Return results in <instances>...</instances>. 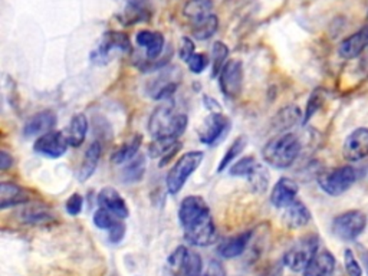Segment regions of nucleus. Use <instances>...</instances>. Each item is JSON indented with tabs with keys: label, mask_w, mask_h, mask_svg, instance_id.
Returning a JSON list of instances; mask_svg holds the SVG:
<instances>
[{
	"label": "nucleus",
	"mask_w": 368,
	"mask_h": 276,
	"mask_svg": "<svg viewBox=\"0 0 368 276\" xmlns=\"http://www.w3.org/2000/svg\"><path fill=\"white\" fill-rule=\"evenodd\" d=\"M189 124L188 116L171 106H160L154 110L148 121V131L153 138L177 140L186 131Z\"/></svg>",
	"instance_id": "nucleus-1"
},
{
	"label": "nucleus",
	"mask_w": 368,
	"mask_h": 276,
	"mask_svg": "<svg viewBox=\"0 0 368 276\" xmlns=\"http://www.w3.org/2000/svg\"><path fill=\"white\" fill-rule=\"evenodd\" d=\"M301 153V141L295 134L284 133L272 138L262 151L263 160L273 168L291 167Z\"/></svg>",
	"instance_id": "nucleus-2"
},
{
	"label": "nucleus",
	"mask_w": 368,
	"mask_h": 276,
	"mask_svg": "<svg viewBox=\"0 0 368 276\" xmlns=\"http://www.w3.org/2000/svg\"><path fill=\"white\" fill-rule=\"evenodd\" d=\"M203 157H205V154L202 151H190V153H186L184 155H181L175 161V164L168 171L167 178H165L167 190L170 195L174 196V195L180 193V190L184 188V184H186L189 177L200 167Z\"/></svg>",
	"instance_id": "nucleus-3"
},
{
	"label": "nucleus",
	"mask_w": 368,
	"mask_h": 276,
	"mask_svg": "<svg viewBox=\"0 0 368 276\" xmlns=\"http://www.w3.org/2000/svg\"><path fill=\"white\" fill-rule=\"evenodd\" d=\"M116 52L130 53L131 42L126 34L110 31L104 34L100 45L91 52V61L96 65H107L114 59Z\"/></svg>",
	"instance_id": "nucleus-4"
},
{
	"label": "nucleus",
	"mask_w": 368,
	"mask_h": 276,
	"mask_svg": "<svg viewBox=\"0 0 368 276\" xmlns=\"http://www.w3.org/2000/svg\"><path fill=\"white\" fill-rule=\"evenodd\" d=\"M357 180V171L351 165H342L320 175V188L329 196H339L345 193Z\"/></svg>",
	"instance_id": "nucleus-5"
},
{
	"label": "nucleus",
	"mask_w": 368,
	"mask_h": 276,
	"mask_svg": "<svg viewBox=\"0 0 368 276\" xmlns=\"http://www.w3.org/2000/svg\"><path fill=\"white\" fill-rule=\"evenodd\" d=\"M318 250V237L314 235L298 240L284 256V263L294 272H304Z\"/></svg>",
	"instance_id": "nucleus-6"
},
{
	"label": "nucleus",
	"mask_w": 368,
	"mask_h": 276,
	"mask_svg": "<svg viewBox=\"0 0 368 276\" xmlns=\"http://www.w3.org/2000/svg\"><path fill=\"white\" fill-rule=\"evenodd\" d=\"M365 226L367 216L359 210H349L334 219L332 233L344 242H351L364 232Z\"/></svg>",
	"instance_id": "nucleus-7"
},
{
	"label": "nucleus",
	"mask_w": 368,
	"mask_h": 276,
	"mask_svg": "<svg viewBox=\"0 0 368 276\" xmlns=\"http://www.w3.org/2000/svg\"><path fill=\"white\" fill-rule=\"evenodd\" d=\"M183 236L193 246H209L216 242L218 230L212 215L195 222L193 225L183 229Z\"/></svg>",
	"instance_id": "nucleus-8"
},
{
	"label": "nucleus",
	"mask_w": 368,
	"mask_h": 276,
	"mask_svg": "<svg viewBox=\"0 0 368 276\" xmlns=\"http://www.w3.org/2000/svg\"><path fill=\"white\" fill-rule=\"evenodd\" d=\"M219 85L228 98L240 96L243 88V65L240 61L233 59L225 65L219 75Z\"/></svg>",
	"instance_id": "nucleus-9"
},
{
	"label": "nucleus",
	"mask_w": 368,
	"mask_h": 276,
	"mask_svg": "<svg viewBox=\"0 0 368 276\" xmlns=\"http://www.w3.org/2000/svg\"><path fill=\"white\" fill-rule=\"evenodd\" d=\"M229 127H230V121L225 114L212 113L199 127L198 136L203 144L215 145L218 141L223 138Z\"/></svg>",
	"instance_id": "nucleus-10"
},
{
	"label": "nucleus",
	"mask_w": 368,
	"mask_h": 276,
	"mask_svg": "<svg viewBox=\"0 0 368 276\" xmlns=\"http://www.w3.org/2000/svg\"><path fill=\"white\" fill-rule=\"evenodd\" d=\"M69 147L68 137L61 131H49L36 138L34 144V151L48 157V158H61Z\"/></svg>",
	"instance_id": "nucleus-11"
},
{
	"label": "nucleus",
	"mask_w": 368,
	"mask_h": 276,
	"mask_svg": "<svg viewBox=\"0 0 368 276\" xmlns=\"http://www.w3.org/2000/svg\"><path fill=\"white\" fill-rule=\"evenodd\" d=\"M210 215L209 205L200 196H189L184 199L178 209V220L181 228H188L195 222Z\"/></svg>",
	"instance_id": "nucleus-12"
},
{
	"label": "nucleus",
	"mask_w": 368,
	"mask_h": 276,
	"mask_svg": "<svg viewBox=\"0 0 368 276\" xmlns=\"http://www.w3.org/2000/svg\"><path fill=\"white\" fill-rule=\"evenodd\" d=\"M342 154L348 161H359L368 157V128L352 131L344 143Z\"/></svg>",
	"instance_id": "nucleus-13"
},
{
	"label": "nucleus",
	"mask_w": 368,
	"mask_h": 276,
	"mask_svg": "<svg viewBox=\"0 0 368 276\" xmlns=\"http://www.w3.org/2000/svg\"><path fill=\"white\" fill-rule=\"evenodd\" d=\"M126 8L118 15L120 22L124 26L147 22L151 18V2L150 0H124Z\"/></svg>",
	"instance_id": "nucleus-14"
},
{
	"label": "nucleus",
	"mask_w": 368,
	"mask_h": 276,
	"mask_svg": "<svg viewBox=\"0 0 368 276\" xmlns=\"http://www.w3.org/2000/svg\"><path fill=\"white\" fill-rule=\"evenodd\" d=\"M297 195H298V184L292 178L282 177L272 189L270 203L278 209H285L297 200Z\"/></svg>",
	"instance_id": "nucleus-15"
},
{
	"label": "nucleus",
	"mask_w": 368,
	"mask_h": 276,
	"mask_svg": "<svg viewBox=\"0 0 368 276\" xmlns=\"http://www.w3.org/2000/svg\"><path fill=\"white\" fill-rule=\"evenodd\" d=\"M56 121H58V118H56L55 113H52L49 110L41 111L26 121V124L24 126V136L26 138L41 137L49 131H53Z\"/></svg>",
	"instance_id": "nucleus-16"
},
{
	"label": "nucleus",
	"mask_w": 368,
	"mask_h": 276,
	"mask_svg": "<svg viewBox=\"0 0 368 276\" xmlns=\"http://www.w3.org/2000/svg\"><path fill=\"white\" fill-rule=\"evenodd\" d=\"M98 206L101 209L108 210L110 213H113L114 216L120 218V219H127L130 215L128 206L126 203V200L123 199V196L113 188H104L100 193H98Z\"/></svg>",
	"instance_id": "nucleus-17"
},
{
	"label": "nucleus",
	"mask_w": 368,
	"mask_h": 276,
	"mask_svg": "<svg viewBox=\"0 0 368 276\" xmlns=\"http://www.w3.org/2000/svg\"><path fill=\"white\" fill-rule=\"evenodd\" d=\"M368 46V26L344 39L338 46V55L344 59H354Z\"/></svg>",
	"instance_id": "nucleus-18"
},
{
	"label": "nucleus",
	"mask_w": 368,
	"mask_h": 276,
	"mask_svg": "<svg viewBox=\"0 0 368 276\" xmlns=\"http://www.w3.org/2000/svg\"><path fill=\"white\" fill-rule=\"evenodd\" d=\"M181 143L173 138H154L148 145V154L151 158H160L158 167H164L180 151Z\"/></svg>",
	"instance_id": "nucleus-19"
},
{
	"label": "nucleus",
	"mask_w": 368,
	"mask_h": 276,
	"mask_svg": "<svg viewBox=\"0 0 368 276\" xmlns=\"http://www.w3.org/2000/svg\"><path fill=\"white\" fill-rule=\"evenodd\" d=\"M28 192L18 186L15 183H2L0 184V209L16 208L21 205H26L29 202Z\"/></svg>",
	"instance_id": "nucleus-20"
},
{
	"label": "nucleus",
	"mask_w": 368,
	"mask_h": 276,
	"mask_svg": "<svg viewBox=\"0 0 368 276\" xmlns=\"http://www.w3.org/2000/svg\"><path fill=\"white\" fill-rule=\"evenodd\" d=\"M252 237H253V232H252V230H246V232H243V233H239V235H236V236H232V237H229V239H225V240L219 245L218 252H219V255H220L222 257H225V259L237 257V256H240V255L246 250V247H247V245L250 243Z\"/></svg>",
	"instance_id": "nucleus-21"
},
{
	"label": "nucleus",
	"mask_w": 368,
	"mask_h": 276,
	"mask_svg": "<svg viewBox=\"0 0 368 276\" xmlns=\"http://www.w3.org/2000/svg\"><path fill=\"white\" fill-rule=\"evenodd\" d=\"M103 154V145L100 141H94L92 143L88 150L83 154V160L81 163V167L78 170V180L79 181H86L88 178L92 177V174L96 173L100 158Z\"/></svg>",
	"instance_id": "nucleus-22"
},
{
	"label": "nucleus",
	"mask_w": 368,
	"mask_h": 276,
	"mask_svg": "<svg viewBox=\"0 0 368 276\" xmlns=\"http://www.w3.org/2000/svg\"><path fill=\"white\" fill-rule=\"evenodd\" d=\"M282 220L285 226L290 229H301L311 222V213L302 202L295 200L294 203H291L288 208L284 209Z\"/></svg>",
	"instance_id": "nucleus-23"
},
{
	"label": "nucleus",
	"mask_w": 368,
	"mask_h": 276,
	"mask_svg": "<svg viewBox=\"0 0 368 276\" xmlns=\"http://www.w3.org/2000/svg\"><path fill=\"white\" fill-rule=\"evenodd\" d=\"M136 39H137V44L145 49V55L150 61L157 59L161 55L165 44L163 34L153 32V31H140Z\"/></svg>",
	"instance_id": "nucleus-24"
},
{
	"label": "nucleus",
	"mask_w": 368,
	"mask_h": 276,
	"mask_svg": "<svg viewBox=\"0 0 368 276\" xmlns=\"http://www.w3.org/2000/svg\"><path fill=\"white\" fill-rule=\"evenodd\" d=\"M335 270V257L329 252H320L304 270V276H332Z\"/></svg>",
	"instance_id": "nucleus-25"
},
{
	"label": "nucleus",
	"mask_w": 368,
	"mask_h": 276,
	"mask_svg": "<svg viewBox=\"0 0 368 276\" xmlns=\"http://www.w3.org/2000/svg\"><path fill=\"white\" fill-rule=\"evenodd\" d=\"M19 218L24 223L28 225H46L53 219V215L44 205H32L22 208V210L19 212Z\"/></svg>",
	"instance_id": "nucleus-26"
},
{
	"label": "nucleus",
	"mask_w": 368,
	"mask_h": 276,
	"mask_svg": "<svg viewBox=\"0 0 368 276\" xmlns=\"http://www.w3.org/2000/svg\"><path fill=\"white\" fill-rule=\"evenodd\" d=\"M88 133V120L85 114H75L71 120L69 128H68V141L69 145L73 148H78L83 144Z\"/></svg>",
	"instance_id": "nucleus-27"
},
{
	"label": "nucleus",
	"mask_w": 368,
	"mask_h": 276,
	"mask_svg": "<svg viewBox=\"0 0 368 276\" xmlns=\"http://www.w3.org/2000/svg\"><path fill=\"white\" fill-rule=\"evenodd\" d=\"M218 28H219V19L216 15L210 14L202 19L193 21L192 34L198 41H208L218 32Z\"/></svg>",
	"instance_id": "nucleus-28"
},
{
	"label": "nucleus",
	"mask_w": 368,
	"mask_h": 276,
	"mask_svg": "<svg viewBox=\"0 0 368 276\" xmlns=\"http://www.w3.org/2000/svg\"><path fill=\"white\" fill-rule=\"evenodd\" d=\"M141 143H143V136L141 134L134 136L128 143H124L113 153L111 161L114 164H123V163L131 161L137 155V153L141 147Z\"/></svg>",
	"instance_id": "nucleus-29"
},
{
	"label": "nucleus",
	"mask_w": 368,
	"mask_h": 276,
	"mask_svg": "<svg viewBox=\"0 0 368 276\" xmlns=\"http://www.w3.org/2000/svg\"><path fill=\"white\" fill-rule=\"evenodd\" d=\"M145 165H147L145 157L141 155V154L136 155V157H134L131 161H128V163L126 164V167L123 168V173H121V180H123V183L133 184V183L140 181V180L144 177Z\"/></svg>",
	"instance_id": "nucleus-30"
},
{
	"label": "nucleus",
	"mask_w": 368,
	"mask_h": 276,
	"mask_svg": "<svg viewBox=\"0 0 368 276\" xmlns=\"http://www.w3.org/2000/svg\"><path fill=\"white\" fill-rule=\"evenodd\" d=\"M301 110L297 106L282 108L273 118V127L278 131H287L301 120Z\"/></svg>",
	"instance_id": "nucleus-31"
},
{
	"label": "nucleus",
	"mask_w": 368,
	"mask_h": 276,
	"mask_svg": "<svg viewBox=\"0 0 368 276\" xmlns=\"http://www.w3.org/2000/svg\"><path fill=\"white\" fill-rule=\"evenodd\" d=\"M212 9H213L212 0H189V2L184 5L183 15L193 22L210 15Z\"/></svg>",
	"instance_id": "nucleus-32"
},
{
	"label": "nucleus",
	"mask_w": 368,
	"mask_h": 276,
	"mask_svg": "<svg viewBox=\"0 0 368 276\" xmlns=\"http://www.w3.org/2000/svg\"><path fill=\"white\" fill-rule=\"evenodd\" d=\"M229 56V48L226 44L218 41L213 44L212 48V76L216 78L220 75L222 69L226 65V59Z\"/></svg>",
	"instance_id": "nucleus-33"
},
{
	"label": "nucleus",
	"mask_w": 368,
	"mask_h": 276,
	"mask_svg": "<svg viewBox=\"0 0 368 276\" xmlns=\"http://www.w3.org/2000/svg\"><path fill=\"white\" fill-rule=\"evenodd\" d=\"M259 165L253 155H246L229 167V174L233 177H250Z\"/></svg>",
	"instance_id": "nucleus-34"
},
{
	"label": "nucleus",
	"mask_w": 368,
	"mask_h": 276,
	"mask_svg": "<svg viewBox=\"0 0 368 276\" xmlns=\"http://www.w3.org/2000/svg\"><path fill=\"white\" fill-rule=\"evenodd\" d=\"M246 144H247L246 137H237V138L230 144V147L226 150V153H225V155H223V158H222V161H220V164H219V167H218V173L225 171V170L233 163V160L245 150Z\"/></svg>",
	"instance_id": "nucleus-35"
},
{
	"label": "nucleus",
	"mask_w": 368,
	"mask_h": 276,
	"mask_svg": "<svg viewBox=\"0 0 368 276\" xmlns=\"http://www.w3.org/2000/svg\"><path fill=\"white\" fill-rule=\"evenodd\" d=\"M123 219L114 216L113 213H110L108 210L106 209H98L96 213H94V225L98 228V229H103V230H111L117 223H120Z\"/></svg>",
	"instance_id": "nucleus-36"
},
{
	"label": "nucleus",
	"mask_w": 368,
	"mask_h": 276,
	"mask_svg": "<svg viewBox=\"0 0 368 276\" xmlns=\"http://www.w3.org/2000/svg\"><path fill=\"white\" fill-rule=\"evenodd\" d=\"M250 184H252V189L256 193H263L267 189V181H269V175L267 171L263 170L262 165H259L256 168V171L249 177Z\"/></svg>",
	"instance_id": "nucleus-37"
},
{
	"label": "nucleus",
	"mask_w": 368,
	"mask_h": 276,
	"mask_svg": "<svg viewBox=\"0 0 368 276\" xmlns=\"http://www.w3.org/2000/svg\"><path fill=\"white\" fill-rule=\"evenodd\" d=\"M209 63V58L205 55V53H195L190 61L188 62L189 65V69L193 72V73H202L206 66Z\"/></svg>",
	"instance_id": "nucleus-38"
},
{
	"label": "nucleus",
	"mask_w": 368,
	"mask_h": 276,
	"mask_svg": "<svg viewBox=\"0 0 368 276\" xmlns=\"http://www.w3.org/2000/svg\"><path fill=\"white\" fill-rule=\"evenodd\" d=\"M195 42L190 39V38H183L181 39V45H180V49H178V55H180V59L184 61V62H189L190 58L195 55Z\"/></svg>",
	"instance_id": "nucleus-39"
},
{
	"label": "nucleus",
	"mask_w": 368,
	"mask_h": 276,
	"mask_svg": "<svg viewBox=\"0 0 368 276\" xmlns=\"http://www.w3.org/2000/svg\"><path fill=\"white\" fill-rule=\"evenodd\" d=\"M322 104V96L320 91H315L314 94L311 96L310 101H308V106H307V113H305V117H304V123L310 121L311 117L318 111V108L321 107Z\"/></svg>",
	"instance_id": "nucleus-40"
},
{
	"label": "nucleus",
	"mask_w": 368,
	"mask_h": 276,
	"mask_svg": "<svg viewBox=\"0 0 368 276\" xmlns=\"http://www.w3.org/2000/svg\"><path fill=\"white\" fill-rule=\"evenodd\" d=\"M82 206H83V199L79 193H73L68 200H66V213L71 216H78L82 212Z\"/></svg>",
	"instance_id": "nucleus-41"
},
{
	"label": "nucleus",
	"mask_w": 368,
	"mask_h": 276,
	"mask_svg": "<svg viewBox=\"0 0 368 276\" xmlns=\"http://www.w3.org/2000/svg\"><path fill=\"white\" fill-rule=\"evenodd\" d=\"M344 260H345V270H347L348 276H361V275H362L361 266L358 265V262H357V259L354 257V255H352L351 250H345Z\"/></svg>",
	"instance_id": "nucleus-42"
},
{
	"label": "nucleus",
	"mask_w": 368,
	"mask_h": 276,
	"mask_svg": "<svg viewBox=\"0 0 368 276\" xmlns=\"http://www.w3.org/2000/svg\"><path fill=\"white\" fill-rule=\"evenodd\" d=\"M202 276H226V270L219 260H210Z\"/></svg>",
	"instance_id": "nucleus-43"
},
{
	"label": "nucleus",
	"mask_w": 368,
	"mask_h": 276,
	"mask_svg": "<svg viewBox=\"0 0 368 276\" xmlns=\"http://www.w3.org/2000/svg\"><path fill=\"white\" fill-rule=\"evenodd\" d=\"M126 236V225L123 220L117 223L111 230H108V239L111 243H120Z\"/></svg>",
	"instance_id": "nucleus-44"
},
{
	"label": "nucleus",
	"mask_w": 368,
	"mask_h": 276,
	"mask_svg": "<svg viewBox=\"0 0 368 276\" xmlns=\"http://www.w3.org/2000/svg\"><path fill=\"white\" fill-rule=\"evenodd\" d=\"M12 165H14V157L9 153H6L5 150L0 151V170L5 171Z\"/></svg>",
	"instance_id": "nucleus-45"
},
{
	"label": "nucleus",
	"mask_w": 368,
	"mask_h": 276,
	"mask_svg": "<svg viewBox=\"0 0 368 276\" xmlns=\"http://www.w3.org/2000/svg\"><path fill=\"white\" fill-rule=\"evenodd\" d=\"M262 276H282V269L280 266H272Z\"/></svg>",
	"instance_id": "nucleus-46"
},
{
	"label": "nucleus",
	"mask_w": 368,
	"mask_h": 276,
	"mask_svg": "<svg viewBox=\"0 0 368 276\" xmlns=\"http://www.w3.org/2000/svg\"><path fill=\"white\" fill-rule=\"evenodd\" d=\"M361 257H362V262L365 265V269H367V273H368V252L365 249L361 250Z\"/></svg>",
	"instance_id": "nucleus-47"
}]
</instances>
